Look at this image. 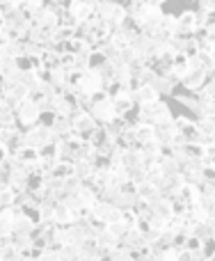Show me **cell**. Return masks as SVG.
<instances>
[{"label":"cell","mask_w":215,"mask_h":261,"mask_svg":"<svg viewBox=\"0 0 215 261\" xmlns=\"http://www.w3.org/2000/svg\"><path fill=\"white\" fill-rule=\"evenodd\" d=\"M197 7H199V12L213 14L215 12V0H197Z\"/></svg>","instance_id":"cell-1"}]
</instances>
